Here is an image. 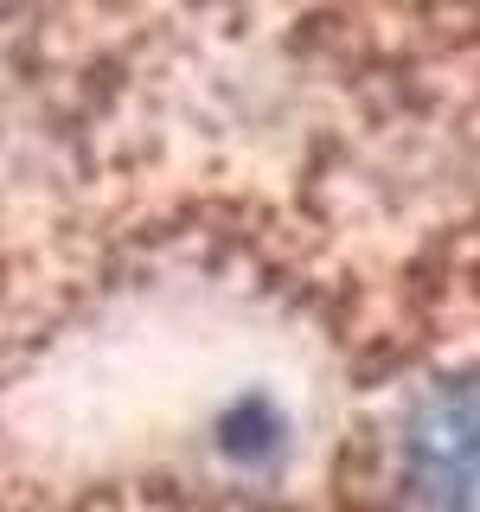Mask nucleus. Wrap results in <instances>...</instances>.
<instances>
[{
	"instance_id": "f03ea898",
	"label": "nucleus",
	"mask_w": 480,
	"mask_h": 512,
	"mask_svg": "<svg viewBox=\"0 0 480 512\" xmlns=\"http://www.w3.org/2000/svg\"><path fill=\"white\" fill-rule=\"evenodd\" d=\"M218 448L224 455H237L244 468H256V461H269L282 448V423H276V410L263 404V397H244L231 416L218 423Z\"/></svg>"
},
{
	"instance_id": "f257e3e1",
	"label": "nucleus",
	"mask_w": 480,
	"mask_h": 512,
	"mask_svg": "<svg viewBox=\"0 0 480 512\" xmlns=\"http://www.w3.org/2000/svg\"><path fill=\"white\" fill-rule=\"evenodd\" d=\"M397 474L416 512H480V372L436 378L410 404Z\"/></svg>"
}]
</instances>
